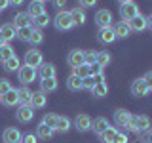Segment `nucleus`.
<instances>
[{
    "mask_svg": "<svg viewBox=\"0 0 152 143\" xmlns=\"http://www.w3.org/2000/svg\"><path fill=\"white\" fill-rule=\"evenodd\" d=\"M13 25H15V29H21V27H31L32 25V17L28 15L27 12H19L15 19H13Z\"/></svg>",
    "mask_w": 152,
    "mask_h": 143,
    "instance_id": "nucleus-15",
    "label": "nucleus"
},
{
    "mask_svg": "<svg viewBox=\"0 0 152 143\" xmlns=\"http://www.w3.org/2000/svg\"><path fill=\"white\" fill-rule=\"evenodd\" d=\"M31 32H32V25H31V27H21V29H17V38H19V40L28 42V38H31Z\"/></svg>",
    "mask_w": 152,
    "mask_h": 143,
    "instance_id": "nucleus-36",
    "label": "nucleus"
},
{
    "mask_svg": "<svg viewBox=\"0 0 152 143\" xmlns=\"http://www.w3.org/2000/svg\"><path fill=\"white\" fill-rule=\"evenodd\" d=\"M127 130H129V132H133V133H137V126H135V116H131L129 118V122H127Z\"/></svg>",
    "mask_w": 152,
    "mask_h": 143,
    "instance_id": "nucleus-45",
    "label": "nucleus"
},
{
    "mask_svg": "<svg viewBox=\"0 0 152 143\" xmlns=\"http://www.w3.org/2000/svg\"><path fill=\"white\" fill-rule=\"evenodd\" d=\"M36 69H32V67H28V65H23V67H19V71H17V76H19V82H21L23 86H28V84H32L36 80Z\"/></svg>",
    "mask_w": 152,
    "mask_h": 143,
    "instance_id": "nucleus-2",
    "label": "nucleus"
},
{
    "mask_svg": "<svg viewBox=\"0 0 152 143\" xmlns=\"http://www.w3.org/2000/svg\"><path fill=\"white\" fill-rule=\"evenodd\" d=\"M116 132H118L116 128L108 126L103 133H99V137H101V141H103V143H112V141H114V136H116Z\"/></svg>",
    "mask_w": 152,
    "mask_h": 143,
    "instance_id": "nucleus-31",
    "label": "nucleus"
},
{
    "mask_svg": "<svg viewBox=\"0 0 152 143\" xmlns=\"http://www.w3.org/2000/svg\"><path fill=\"white\" fill-rule=\"evenodd\" d=\"M53 4H55V8L63 10V6H66V0H53Z\"/></svg>",
    "mask_w": 152,
    "mask_h": 143,
    "instance_id": "nucleus-49",
    "label": "nucleus"
},
{
    "mask_svg": "<svg viewBox=\"0 0 152 143\" xmlns=\"http://www.w3.org/2000/svg\"><path fill=\"white\" fill-rule=\"evenodd\" d=\"M108 126H110V124H108V120H107L104 116H97V118L91 122V130L97 133V136H99V133H103Z\"/></svg>",
    "mask_w": 152,
    "mask_h": 143,
    "instance_id": "nucleus-21",
    "label": "nucleus"
},
{
    "mask_svg": "<svg viewBox=\"0 0 152 143\" xmlns=\"http://www.w3.org/2000/svg\"><path fill=\"white\" fill-rule=\"evenodd\" d=\"M42 40H44V35H42V31H40V29H32L28 42H31V44H34V46H38V44H42Z\"/></svg>",
    "mask_w": 152,
    "mask_h": 143,
    "instance_id": "nucleus-35",
    "label": "nucleus"
},
{
    "mask_svg": "<svg viewBox=\"0 0 152 143\" xmlns=\"http://www.w3.org/2000/svg\"><path fill=\"white\" fill-rule=\"evenodd\" d=\"M107 94H108L107 82H104V84H95L93 90H91V95H93V97H107Z\"/></svg>",
    "mask_w": 152,
    "mask_h": 143,
    "instance_id": "nucleus-33",
    "label": "nucleus"
},
{
    "mask_svg": "<svg viewBox=\"0 0 152 143\" xmlns=\"http://www.w3.org/2000/svg\"><path fill=\"white\" fill-rule=\"evenodd\" d=\"M53 25H55L57 31H70V29L74 27L70 12H65V10H61V12L55 15V19H53Z\"/></svg>",
    "mask_w": 152,
    "mask_h": 143,
    "instance_id": "nucleus-1",
    "label": "nucleus"
},
{
    "mask_svg": "<svg viewBox=\"0 0 152 143\" xmlns=\"http://www.w3.org/2000/svg\"><path fill=\"white\" fill-rule=\"evenodd\" d=\"M8 6H10V0H0V10H4Z\"/></svg>",
    "mask_w": 152,
    "mask_h": 143,
    "instance_id": "nucleus-52",
    "label": "nucleus"
},
{
    "mask_svg": "<svg viewBox=\"0 0 152 143\" xmlns=\"http://www.w3.org/2000/svg\"><path fill=\"white\" fill-rule=\"evenodd\" d=\"M95 23L99 25V29L110 27L112 25V12L110 10H99V12L95 13Z\"/></svg>",
    "mask_w": 152,
    "mask_h": 143,
    "instance_id": "nucleus-6",
    "label": "nucleus"
},
{
    "mask_svg": "<svg viewBox=\"0 0 152 143\" xmlns=\"http://www.w3.org/2000/svg\"><path fill=\"white\" fill-rule=\"evenodd\" d=\"M74 74L80 76V78H86V76L91 74V71H89V67L84 63V65H80V67H76V69H74Z\"/></svg>",
    "mask_w": 152,
    "mask_h": 143,
    "instance_id": "nucleus-37",
    "label": "nucleus"
},
{
    "mask_svg": "<svg viewBox=\"0 0 152 143\" xmlns=\"http://www.w3.org/2000/svg\"><path fill=\"white\" fill-rule=\"evenodd\" d=\"M142 80H145L146 88H148V92H152V71H148L145 76H142Z\"/></svg>",
    "mask_w": 152,
    "mask_h": 143,
    "instance_id": "nucleus-43",
    "label": "nucleus"
},
{
    "mask_svg": "<svg viewBox=\"0 0 152 143\" xmlns=\"http://www.w3.org/2000/svg\"><path fill=\"white\" fill-rule=\"evenodd\" d=\"M4 44H8V42H6V38L2 36V32H0V46H4Z\"/></svg>",
    "mask_w": 152,
    "mask_h": 143,
    "instance_id": "nucleus-53",
    "label": "nucleus"
},
{
    "mask_svg": "<svg viewBox=\"0 0 152 143\" xmlns=\"http://www.w3.org/2000/svg\"><path fill=\"white\" fill-rule=\"evenodd\" d=\"M131 118V113L126 111V109H118L116 113H114V124H116L118 128H126L127 122H129Z\"/></svg>",
    "mask_w": 152,
    "mask_h": 143,
    "instance_id": "nucleus-10",
    "label": "nucleus"
},
{
    "mask_svg": "<svg viewBox=\"0 0 152 143\" xmlns=\"http://www.w3.org/2000/svg\"><path fill=\"white\" fill-rule=\"evenodd\" d=\"M53 133H55L53 128L46 126L44 122L38 124V128H36V137H42V139H51V137H53Z\"/></svg>",
    "mask_w": 152,
    "mask_h": 143,
    "instance_id": "nucleus-20",
    "label": "nucleus"
},
{
    "mask_svg": "<svg viewBox=\"0 0 152 143\" xmlns=\"http://www.w3.org/2000/svg\"><path fill=\"white\" fill-rule=\"evenodd\" d=\"M13 55H15V52H13V48L10 46V44H4V46H0V63L8 61L10 57H13Z\"/></svg>",
    "mask_w": 152,
    "mask_h": 143,
    "instance_id": "nucleus-29",
    "label": "nucleus"
},
{
    "mask_svg": "<svg viewBox=\"0 0 152 143\" xmlns=\"http://www.w3.org/2000/svg\"><path fill=\"white\" fill-rule=\"evenodd\" d=\"M0 101L6 105V107H15V105L19 103V99H17V90H15V88L8 90L4 95H0Z\"/></svg>",
    "mask_w": 152,
    "mask_h": 143,
    "instance_id": "nucleus-14",
    "label": "nucleus"
},
{
    "mask_svg": "<svg viewBox=\"0 0 152 143\" xmlns=\"http://www.w3.org/2000/svg\"><path fill=\"white\" fill-rule=\"evenodd\" d=\"M66 88H69L70 92H78V90H82V78L72 73L69 78H66Z\"/></svg>",
    "mask_w": 152,
    "mask_h": 143,
    "instance_id": "nucleus-25",
    "label": "nucleus"
},
{
    "mask_svg": "<svg viewBox=\"0 0 152 143\" xmlns=\"http://www.w3.org/2000/svg\"><path fill=\"white\" fill-rule=\"evenodd\" d=\"M127 25H129V29L133 32H142L146 29V17L145 15H137V17H133L131 21H127Z\"/></svg>",
    "mask_w": 152,
    "mask_h": 143,
    "instance_id": "nucleus-13",
    "label": "nucleus"
},
{
    "mask_svg": "<svg viewBox=\"0 0 152 143\" xmlns=\"http://www.w3.org/2000/svg\"><path fill=\"white\" fill-rule=\"evenodd\" d=\"M15 118L19 122H23V124L31 122L32 118H34V109H32L31 105H19V109L15 113Z\"/></svg>",
    "mask_w": 152,
    "mask_h": 143,
    "instance_id": "nucleus-5",
    "label": "nucleus"
},
{
    "mask_svg": "<svg viewBox=\"0 0 152 143\" xmlns=\"http://www.w3.org/2000/svg\"><path fill=\"white\" fill-rule=\"evenodd\" d=\"M42 63H44V57H42V52L40 50H28L25 54V65L32 67V69H38Z\"/></svg>",
    "mask_w": 152,
    "mask_h": 143,
    "instance_id": "nucleus-3",
    "label": "nucleus"
},
{
    "mask_svg": "<svg viewBox=\"0 0 152 143\" xmlns=\"http://www.w3.org/2000/svg\"><path fill=\"white\" fill-rule=\"evenodd\" d=\"M8 90H12V82L8 78H0V95H4Z\"/></svg>",
    "mask_w": 152,
    "mask_h": 143,
    "instance_id": "nucleus-41",
    "label": "nucleus"
},
{
    "mask_svg": "<svg viewBox=\"0 0 152 143\" xmlns=\"http://www.w3.org/2000/svg\"><path fill=\"white\" fill-rule=\"evenodd\" d=\"M112 143H129V137H127V133H124V132H116Z\"/></svg>",
    "mask_w": 152,
    "mask_h": 143,
    "instance_id": "nucleus-42",
    "label": "nucleus"
},
{
    "mask_svg": "<svg viewBox=\"0 0 152 143\" xmlns=\"http://www.w3.org/2000/svg\"><path fill=\"white\" fill-rule=\"evenodd\" d=\"M95 59H97V52H84V63L88 67L95 65Z\"/></svg>",
    "mask_w": 152,
    "mask_h": 143,
    "instance_id": "nucleus-38",
    "label": "nucleus"
},
{
    "mask_svg": "<svg viewBox=\"0 0 152 143\" xmlns=\"http://www.w3.org/2000/svg\"><path fill=\"white\" fill-rule=\"evenodd\" d=\"M93 86H95V82H93V76H91V74L86 76V78H82V90H88V92H91Z\"/></svg>",
    "mask_w": 152,
    "mask_h": 143,
    "instance_id": "nucleus-39",
    "label": "nucleus"
},
{
    "mask_svg": "<svg viewBox=\"0 0 152 143\" xmlns=\"http://www.w3.org/2000/svg\"><path fill=\"white\" fill-rule=\"evenodd\" d=\"M91 76H93L95 84H104V74L103 73H97V74H91Z\"/></svg>",
    "mask_w": 152,
    "mask_h": 143,
    "instance_id": "nucleus-47",
    "label": "nucleus"
},
{
    "mask_svg": "<svg viewBox=\"0 0 152 143\" xmlns=\"http://www.w3.org/2000/svg\"><path fill=\"white\" fill-rule=\"evenodd\" d=\"M89 71H91V74H97V73H103V69H101V67H99L97 63H95V65H91V67H89Z\"/></svg>",
    "mask_w": 152,
    "mask_h": 143,
    "instance_id": "nucleus-48",
    "label": "nucleus"
},
{
    "mask_svg": "<svg viewBox=\"0 0 152 143\" xmlns=\"http://www.w3.org/2000/svg\"><path fill=\"white\" fill-rule=\"evenodd\" d=\"M25 0H10V6H21Z\"/></svg>",
    "mask_w": 152,
    "mask_h": 143,
    "instance_id": "nucleus-50",
    "label": "nucleus"
},
{
    "mask_svg": "<svg viewBox=\"0 0 152 143\" xmlns=\"http://www.w3.org/2000/svg\"><path fill=\"white\" fill-rule=\"evenodd\" d=\"M0 32H2V36L6 38V42L17 38V29H15L13 23H6V25H2V27H0Z\"/></svg>",
    "mask_w": 152,
    "mask_h": 143,
    "instance_id": "nucleus-19",
    "label": "nucleus"
},
{
    "mask_svg": "<svg viewBox=\"0 0 152 143\" xmlns=\"http://www.w3.org/2000/svg\"><path fill=\"white\" fill-rule=\"evenodd\" d=\"M131 94L135 95V97H145L146 94H148V88H146L145 80L142 78H137L131 82Z\"/></svg>",
    "mask_w": 152,
    "mask_h": 143,
    "instance_id": "nucleus-11",
    "label": "nucleus"
},
{
    "mask_svg": "<svg viewBox=\"0 0 152 143\" xmlns=\"http://www.w3.org/2000/svg\"><path fill=\"white\" fill-rule=\"evenodd\" d=\"M148 143H152V132H148Z\"/></svg>",
    "mask_w": 152,
    "mask_h": 143,
    "instance_id": "nucleus-55",
    "label": "nucleus"
},
{
    "mask_svg": "<svg viewBox=\"0 0 152 143\" xmlns=\"http://www.w3.org/2000/svg\"><path fill=\"white\" fill-rule=\"evenodd\" d=\"M46 124V126H50V128H53L55 130V122H57V114H53V113H50V114H46L44 116V120H42Z\"/></svg>",
    "mask_w": 152,
    "mask_h": 143,
    "instance_id": "nucleus-40",
    "label": "nucleus"
},
{
    "mask_svg": "<svg viewBox=\"0 0 152 143\" xmlns=\"http://www.w3.org/2000/svg\"><path fill=\"white\" fill-rule=\"evenodd\" d=\"M66 63H69V67H72V69L84 65V50H72L66 55Z\"/></svg>",
    "mask_w": 152,
    "mask_h": 143,
    "instance_id": "nucleus-8",
    "label": "nucleus"
},
{
    "mask_svg": "<svg viewBox=\"0 0 152 143\" xmlns=\"http://www.w3.org/2000/svg\"><path fill=\"white\" fill-rule=\"evenodd\" d=\"M17 99H19V105H31V99H32V92L23 86V88L17 90Z\"/></svg>",
    "mask_w": 152,
    "mask_h": 143,
    "instance_id": "nucleus-23",
    "label": "nucleus"
},
{
    "mask_svg": "<svg viewBox=\"0 0 152 143\" xmlns=\"http://www.w3.org/2000/svg\"><path fill=\"white\" fill-rule=\"evenodd\" d=\"M120 4H127V2H133V0H118Z\"/></svg>",
    "mask_w": 152,
    "mask_h": 143,
    "instance_id": "nucleus-54",
    "label": "nucleus"
},
{
    "mask_svg": "<svg viewBox=\"0 0 152 143\" xmlns=\"http://www.w3.org/2000/svg\"><path fill=\"white\" fill-rule=\"evenodd\" d=\"M97 4V0H80V6H82V10L84 8H91V6H95Z\"/></svg>",
    "mask_w": 152,
    "mask_h": 143,
    "instance_id": "nucleus-46",
    "label": "nucleus"
},
{
    "mask_svg": "<svg viewBox=\"0 0 152 143\" xmlns=\"http://www.w3.org/2000/svg\"><path fill=\"white\" fill-rule=\"evenodd\" d=\"M110 59H112V57H110L108 52H97V59H95V63L103 69V67H107L108 63H110Z\"/></svg>",
    "mask_w": 152,
    "mask_h": 143,
    "instance_id": "nucleus-32",
    "label": "nucleus"
},
{
    "mask_svg": "<svg viewBox=\"0 0 152 143\" xmlns=\"http://www.w3.org/2000/svg\"><path fill=\"white\" fill-rule=\"evenodd\" d=\"M55 130H57V132H61V133L69 132V130H70V120H69L66 116H57V122H55Z\"/></svg>",
    "mask_w": 152,
    "mask_h": 143,
    "instance_id": "nucleus-28",
    "label": "nucleus"
},
{
    "mask_svg": "<svg viewBox=\"0 0 152 143\" xmlns=\"http://www.w3.org/2000/svg\"><path fill=\"white\" fill-rule=\"evenodd\" d=\"M99 42L101 44H112L114 40H116V35H114V29L112 27H104V29H99Z\"/></svg>",
    "mask_w": 152,
    "mask_h": 143,
    "instance_id": "nucleus-9",
    "label": "nucleus"
},
{
    "mask_svg": "<svg viewBox=\"0 0 152 143\" xmlns=\"http://www.w3.org/2000/svg\"><path fill=\"white\" fill-rule=\"evenodd\" d=\"M135 126H137V133L146 132V130L150 128V118L145 116V114H141V116H135Z\"/></svg>",
    "mask_w": 152,
    "mask_h": 143,
    "instance_id": "nucleus-27",
    "label": "nucleus"
},
{
    "mask_svg": "<svg viewBox=\"0 0 152 143\" xmlns=\"http://www.w3.org/2000/svg\"><path fill=\"white\" fill-rule=\"evenodd\" d=\"M70 15H72V23L76 27H82L86 23V12L82 8H74L72 12H70Z\"/></svg>",
    "mask_w": 152,
    "mask_h": 143,
    "instance_id": "nucleus-26",
    "label": "nucleus"
},
{
    "mask_svg": "<svg viewBox=\"0 0 152 143\" xmlns=\"http://www.w3.org/2000/svg\"><path fill=\"white\" fill-rule=\"evenodd\" d=\"M32 23H34V29H44L50 25V15L48 13H40V15H36L32 19Z\"/></svg>",
    "mask_w": 152,
    "mask_h": 143,
    "instance_id": "nucleus-30",
    "label": "nucleus"
},
{
    "mask_svg": "<svg viewBox=\"0 0 152 143\" xmlns=\"http://www.w3.org/2000/svg\"><path fill=\"white\" fill-rule=\"evenodd\" d=\"M40 2H44V4H46V2H48V0H40Z\"/></svg>",
    "mask_w": 152,
    "mask_h": 143,
    "instance_id": "nucleus-56",
    "label": "nucleus"
},
{
    "mask_svg": "<svg viewBox=\"0 0 152 143\" xmlns=\"http://www.w3.org/2000/svg\"><path fill=\"white\" fill-rule=\"evenodd\" d=\"M112 29H114V35H116V38H127V36H129V32H131L127 21H118Z\"/></svg>",
    "mask_w": 152,
    "mask_h": 143,
    "instance_id": "nucleus-17",
    "label": "nucleus"
},
{
    "mask_svg": "<svg viewBox=\"0 0 152 143\" xmlns=\"http://www.w3.org/2000/svg\"><path fill=\"white\" fill-rule=\"evenodd\" d=\"M120 15L126 21H131L133 17L139 15V6L135 2H127V4H120Z\"/></svg>",
    "mask_w": 152,
    "mask_h": 143,
    "instance_id": "nucleus-4",
    "label": "nucleus"
},
{
    "mask_svg": "<svg viewBox=\"0 0 152 143\" xmlns=\"http://www.w3.org/2000/svg\"><path fill=\"white\" fill-rule=\"evenodd\" d=\"M23 133L17 130V128H6L2 133V141L4 143H21Z\"/></svg>",
    "mask_w": 152,
    "mask_h": 143,
    "instance_id": "nucleus-7",
    "label": "nucleus"
},
{
    "mask_svg": "<svg viewBox=\"0 0 152 143\" xmlns=\"http://www.w3.org/2000/svg\"><path fill=\"white\" fill-rule=\"evenodd\" d=\"M27 13H28L32 19H34L36 15H40V13H46V4L40 2V0H32L31 6H28V10H27Z\"/></svg>",
    "mask_w": 152,
    "mask_h": 143,
    "instance_id": "nucleus-16",
    "label": "nucleus"
},
{
    "mask_svg": "<svg viewBox=\"0 0 152 143\" xmlns=\"http://www.w3.org/2000/svg\"><path fill=\"white\" fill-rule=\"evenodd\" d=\"M21 143H36V136L34 133H27V136H23Z\"/></svg>",
    "mask_w": 152,
    "mask_h": 143,
    "instance_id": "nucleus-44",
    "label": "nucleus"
},
{
    "mask_svg": "<svg viewBox=\"0 0 152 143\" xmlns=\"http://www.w3.org/2000/svg\"><path fill=\"white\" fill-rule=\"evenodd\" d=\"M46 103H48V97H46L44 92L32 94V99H31V107L32 109H42V107H46Z\"/></svg>",
    "mask_w": 152,
    "mask_h": 143,
    "instance_id": "nucleus-22",
    "label": "nucleus"
},
{
    "mask_svg": "<svg viewBox=\"0 0 152 143\" xmlns=\"http://www.w3.org/2000/svg\"><path fill=\"white\" fill-rule=\"evenodd\" d=\"M2 65H4V69H6V71H10V73H12V71H19V67H21V65H19V57L17 55L10 57V59L4 61Z\"/></svg>",
    "mask_w": 152,
    "mask_h": 143,
    "instance_id": "nucleus-34",
    "label": "nucleus"
},
{
    "mask_svg": "<svg viewBox=\"0 0 152 143\" xmlns=\"http://www.w3.org/2000/svg\"><path fill=\"white\" fill-rule=\"evenodd\" d=\"M40 92H44V94H48V92H55L57 90V78L53 76V78H40Z\"/></svg>",
    "mask_w": 152,
    "mask_h": 143,
    "instance_id": "nucleus-24",
    "label": "nucleus"
},
{
    "mask_svg": "<svg viewBox=\"0 0 152 143\" xmlns=\"http://www.w3.org/2000/svg\"><path fill=\"white\" fill-rule=\"evenodd\" d=\"M55 65L53 63H42L38 67V74H40V78H53L55 76Z\"/></svg>",
    "mask_w": 152,
    "mask_h": 143,
    "instance_id": "nucleus-18",
    "label": "nucleus"
},
{
    "mask_svg": "<svg viewBox=\"0 0 152 143\" xmlns=\"http://www.w3.org/2000/svg\"><path fill=\"white\" fill-rule=\"evenodd\" d=\"M74 126L78 132H88V130H91V118L88 114H78L74 118Z\"/></svg>",
    "mask_w": 152,
    "mask_h": 143,
    "instance_id": "nucleus-12",
    "label": "nucleus"
},
{
    "mask_svg": "<svg viewBox=\"0 0 152 143\" xmlns=\"http://www.w3.org/2000/svg\"><path fill=\"white\" fill-rule=\"evenodd\" d=\"M146 29H150V31H152V13L146 17Z\"/></svg>",
    "mask_w": 152,
    "mask_h": 143,
    "instance_id": "nucleus-51",
    "label": "nucleus"
}]
</instances>
